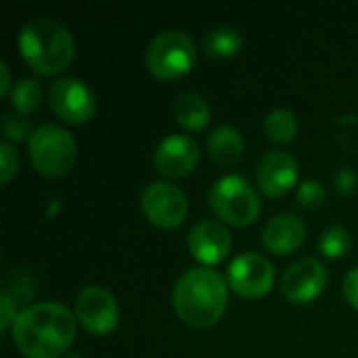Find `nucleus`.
<instances>
[{"mask_svg": "<svg viewBox=\"0 0 358 358\" xmlns=\"http://www.w3.org/2000/svg\"><path fill=\"white\" fill-rule=\"evenodd\" d=\"M76 331V313L59 302H40L17 315L10 338L25 358H57L73 344Z\"/></svg>", "mask_w": 358, "mask_h": 358, "instance_id": "1", "label": "nucleus"}, {"mask_svg": "<svg viewBox=\"0 0 358 358\" xmlns=\"http://www.w3.org/2000/svg\"><path fill=\"white\" fill-rule=\"evenodd\" d=\"M229 304V281L214 268L197 266L178 277L172 289V306L176 317L193 327H214Z\"/></svg>", "mask_w": 358, "mask_h": 358, "instance_id": "2", "label": "nucleus"}, {"mask_svg": "<svg viewBox=\"0 0 358 358\" xmlns=\"http://www.w3.org/2000/svg\"><path fill=\"white\" fill-rule=\"evenodd\" d=\"M19 50L38 76L63 73L76 55V42L65 25L55 19H31L19 31Z\"/></svg>", "mask_w": 358, "mask_h": 358, "instance_id": "3", "label": "nucleus"}, {"mask_svg": "<svg viewBox=\"0 0 358 358\" xmlns=\"http://www.w3.org/2000/svg\"><path fill=\"white\" fill-rule=\"evenodd\" d=\"M27 153L38 174L44 178H63L78 159V145L65 128L44 124L27 138Z\"/></svg>", "mask_w": 358, "mask_h": 358, "instance_id": "4", "label": "nucleus"}, {"mask_svg": "<svg viewBox=\"0 0 358 358\" xmlns=\"http://www.w3.org/2000/svg\"><path fill=\"white\" fill-rule=\"evenodd\" d=\"M197 63V46L187 31L164 29L147 46L145 65L157 80L172 82L180 80Z\"/></svg>", "mask_w": 358, "mask_h": 358, "instance_id": "5", "label": "nucleus"}, {"mask_svg": "<svg viewBox=\"0 0 358 358\" xmlns=\"http://www.w3.org/2000/svg\"><path fill=\"white\" fill-rule=\"evenodd\" d=\"M210 208L220 222L231 227H250L262 212L256 189L239 174H227L214 182L210 191Z\"/></svg>", "mask_w": 358, "mask_h": 358, "instance_id": "6", "label": "nucleus"}, {"mask_svg": "<svg viewBox=\"0 0 358 358\" xmlns=\"http://www.w3.org/2000/svg\"><path fill=\"white\" fill-rule=\"evenodd\" d=\"M48 105L52 113L71 126H80L92 120L96 111V101L86 82L73 76H63L50 84Z\"/></svg>", "mask_w": 358, "mask_h": 358, "instance_id": "7", "label": "nucleus"}, {"mask_svg": "<svg viewBox=\"0 0 358 358\" xmlns=\"http://www.w3.org/2000/svg\"><path fill=\"white\" fill-rule=\"evenodd\" d=\"M141 210L153 227L162 231H174L187 220L189 201L176 185L159 180L143 191Z\"/></svg>", "mask_w": 358, "mask_h": 358, "instance_id": "8", "label": "nucleus"}, {"mask_svg": "<svg viewBox=\"0 0 358 358\" xmlns=\"http://www.w3.org/2000/svg\"><path fill=\"white\" fill-rule=\"evenodd\" d=\"M229 287L248 300H258L271 294L275 285V268L271 260L256 252L239 254L227 271Z\"/></svg>", "mask_w": 358, "mask_h": 358, "instance_id": "9", "label": "nucleus"}, {"mask_svg": "<svg viewBox=\"0 0 358 358\" xmlns=\"http://www.w3.org/2000/svg\"><path fill=\"white\" fill-rule=\"evenodd\" d=\"M76 319L90 336H109L120 323L117 300L109 289L101 285H90L82 289L76 298Z\"/></svg>", "mask_w": 358, "mask_h": 358, "instance_id": "10", "label": "nucleus"}, {"mask_svg": "<svg viewBox=\"0 0 358 358\" xmlns=\"http://www.w3.org/2000/svg\"><path fill=\"white\" fill-rule=\"evenodd\" d=\"M327 281L329 273L323 262L317 258H302L285 271L281 292L292 304H310L325 292Z\"/></svg>", "mask_w": 358, "mask_h": 358, "instance_id": "11", "label": "nucleus"}, {"mask_svg": "<svg viewBox=\"0 0 358 358\" xmlns=\"http://www.w3.org/2000/svg\"><path fill=\"white\" fill-rule=\"evenodd\" d=\"M199 157V145L191 136L170 134L155 147L153 164L155 170L166 178H185L197 168Z\"/></svg>", "mask_w": 358, "mask_h": 358, "instance_id": "12", "label": "nucleus"}, {"mask_svg": "<svg viewBox=\"0 0 358 358\" xmlns=\"http://www.w3.org/2000/svg\"><path fill=\"white\" fill-rule=\"evenodd\" d=\"M187 245L191 256L201 266L212 268L229 256L233 237L220 220H201L189 231Z\"/></svg>", "mask_w": 358, "mask_h": 358, "instance_id": "13", "label": "nucleus"}, {"mask_svg": "<svg viewBox=\"0 0 358 358\" xmlns=\"http://www.w3.org/2000/svg\"><path fill=\"white\" fill-rule=\"evenodd\" d=\"M298 178H300L298 162L287 151H268L260 159L256 170L258 189L273 199L287 195L298 185Z\"/></svg>", "mask_w": 358, "mask_h": 358, "instance_id": "14", "label": "nucleus"}, {"mask_svg": "<svg viewBox=\"0 0 358 358\" xmlns=\"http://www.w3.org/2000/svg\"><path fill=\"white\" fill-rule=\"evenodd\" d=\"M306 241V224L296 214H281L268 220L262 231V245L275 256H289Z\"/></svg>", "mask_w": 358, "mask_h": 358, "instance_id": "15", "label": "nucleus"}, {"mask_svg": "<svg viewBox=\"0 0 358 358\" xmlns=\"http://www.w3.org/2000/svg\"><path fill=\"white\" fill-rule=\"evenodd\" d=\"M172 113H174L176 124L180 128H185L187 132H199L212 120V109H210L208 101L197 92L178 94V99L174 101Z\"/></svg>", "mask_w": 358, "mask_h": 358, "instance_id": "16", "label": "nucleus"}, {"mask_svg": "<svg viewBox=\"0 0 358 358\" xmlns=\"http://www.w3.org/2000/svg\"><path fill=\"white\" fill-rule=\"evenodd\" d=\"M245 151L243 136L233 126H218L208 136V153L220 166H235Z\"/></svg>", "mask_w": 358, "mask_h": 358, "instance_id": "17", "label": "nucleus"}, {"mask_svg": "<svg viewBox=\"0 0 358 358\" xmlns=\"http://www.w3.org/2000/svg\"><path fill=\"white\" fill-rule=\"evenodd\" d=\"M243 46V38L233 27H214L201 40V50L210 59H231Z\"/></svg>", "mask_w": 358, "mask_h": 358, "instance_id": "18", "label": "nucleus"}, {"mask_svg": "<svg viewBox=\"0 0 358 358\" xmlns=\"http://www.w3.org/2000/svg\"><path fill=\"white\" fill-rule=\"evenodd\" d=\"M10 107L15 113L19 115H31L34 111L40 109L42 101H44V88L42 82L36 78H23L19 82H15L10 94H8Z\"/></svg>", "mask_w": 358, "mask_h": 358, "instance_id": "19", "label": "nucleus"}, {"mask_svg": "<svg viewBox=\"0 0 358 358\" xmlns=\"http://www.w3.org/2000/svg\"><path fill=\"white\" fill-rule=\"evenodd\" d=\"M264 132L266 138L277 143V145H287L296 138L298 134V117L292 109L279 107L273 109L266 117H264Z\"/></svg>", "mask_w": 358, "mask_h": 358, "instance_id": "20", "label": "nucleus"}, {"mask_svg": "<svg viewBox=\"0 0 358 358\" xmlns=\"http://www.w3.org/2000/svg\"><path fill=\"white\" fill-rule=\"evenodd\" d=\"M352 248V235L346 227H327L323 233H321V239H319V250L325 258H331V260H340V258H346L348 252Z\"/></svg>", "mask_w": 358, "mask_h": 358, "instance_id": "21", "label": "nucleus"}, {"mask_svg": "<svg viewBox=\"0 0 358 358\" xmlns=\"http://www.w3.org/2000/svg\"><path fill=\"white\" fill-rule=\"evenodd\" d=\"M325 201H327V191L319 180L308 178V180H302L298 185V206L300 208L313 212V210L323 208Z\"/></svg>", "mask_w": 358, "mask_h": 358, "instance_id": "22", "label": "nucleus"}, {"mask_svg": "<svg viewBox=\"0 0 358 358\" xmlns=\"http://www.w3.org/2000/svg\"><path fill=\"white\" fill-rule=\"evenodd\" d=\"M29 120L25 115H19L15 111H8L4 113L2 117V132H4V141L6 143H19L23 141L25 136L29 138L34 130H29Z\"/></svg>", "mask_w": 358, "mask_h": 358, "instance_id": "23", "label": "nucleus"}, {"mask_svg": "<svg viewBox=\"0 0 358 358\" xmlns=\"http://www.w3.org/2000/svg\"><path fill=\"white\" fill-rule=\"evenodd\" d=\"M0 162H2L0 180H2V185H8L13 180V176L17 174V170H19V153L6 141L0 143Z\"/></svg>", "mask_w": 358, "mask_h": 358, "instance_id": "24", "label": "nucleus"}, {"mask_svg": "<svg viewBox=\"0 0 358 358\" xmlns=\"http://www.w3.org/2000/svg\"><path fill=\"white\" fill-rule=\"evenodd\" d=\"M17 315H19L17 313V302L4 292L0 296V329H2V334H10Z\"/></svg>", "mask_w": 358, "mask_h": 358, "instance_id": "25", "label": "nucleus"}, {"mask_svg": "<svg viewBox=\"0 0 358 358\" xmlns=\"http://www.w3.org/2000/svg\"><path fill=\"white\" fill-rule=\"evenodd\" d=\"M358 176L352 168H342L338 174H336V187L342 195H350L355 189H357Z\"/></svg>", "mask_w": 358, "mask_h": 358, "instance_id": "26", "label": "nucleus"}, {"mask_svg": "<svg viewBox=\"0 0 358 358\" xmlns=\"http://www.w3.org/2000/svg\"><path fill=\"white\" fill-rule=\"evenodd\" d=\"M344 296H346L348 304L355 310H358V266H355L344 279Z\"/></svg>", "mask_w": 358, "mask_h": 358, "instance_id": "27", "label": "nucleus"}, {"mask_svg": "<svg viewBox=\"0 0 358 358\" xmlns=\"http://www.w3.org/2000/svg\"><path fill=\"white\" fill-rule=\"evenodd\" d=\"M0 76H2V80H0V96H8L15 84H13L10 67H8V63H6V61H2V63H0Z\"/></svg>", "mask_w": 358, "mask_h": 358, "instance_id": "28", "label": "nucleus"}]
</instances>
